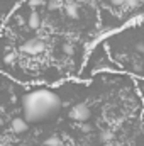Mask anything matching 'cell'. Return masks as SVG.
Masks as SVG:
<instances>
[{
	"mask_svg": "<svg viewBox=\"0 0 144 146\" xmlns=\"http://www.w3.org/2000/svg\"><path fill=\"white\" fill-rule=\"evenodd\" d=\"M61 107V97L54 90L46 87L26 90L20 95V114L29 124H41L56 117Z\"/></svg>",
	"mask_w": 144,
	"mask_h": 146,
	"instance_id": "obj_1",
	"label": "cell"
},
{
	"mask_svg": "<svg viewBox=\"0 0 144 146\" xmlns=\"http://www.w3.org/2000/svg\"><path fill=\"white\" fill-rule=\"evenodd\" d=\"M90 115H92V112H90V107L87 106V104H76V106H73L70 112H68V117L71 119V121H76V122H87L88 119H90Z\"/></svg>",
	"mask_w": 144,
	"mask_h": 146,
	"instance_id": "obj_2",
	"label": "cell"
},
{
	"mask_svg": "<svg viewBox=\"0 0 144 146\" xmlns=\"http://www.w3.org/2000/svg\"><path fill=\"white\" fill-rule=\"evenodd\" d=\"M22 22L26 24L27 29H31V31H37V29L41 27V24H42V19H41V15H39V12H37L36 9L31 7V12L27 14V17H26Z\"/></svg>",
	"mask_w": 144,
	"mask_h": 146,
	"instance_id": "obj_3",
	"label": "cell"
},
{
	"mask_svg": "<svg viewBox=\"0 0 144 146\" xmlns=\"http://www.w3.org/2000/svg\"><path fill=\"white\" fill-rule=\"evenodd\" d=\"M65 12H66V15L70 19H78V15H80V9H78V5L75 2L65 3Z\"/></svg>",
	"mask_w": 144,
	"mask_h": 146,
	"instance_id": "obj_4",
	"label": "cell"
},
{
	"mask_svg": "<svg viewBox=\"0 0 144 146\" xmlns=\"http://www.w3.org/2000/svg\"><path fill=\"white\" fill-rule=\"evenodd\" d=\"M44 145L46 146H61V139H59L58 136H49V138L44 141Z\"/></svg>",
	"mask_w": 144,
	"mask_h": 146,
	"instance_id": "obj_5",
	"label": "cell"
},
{
	"mask_svg": "<svg viewBox=\"0 0 144 146\" xmlns=\"http://www.w3.org/2000/svg\"><path fill=\"white\" fill-rule=\"evenodd\" d=\"M114 139V134L110 131H102L100 133V141H112Z\"/></svg>",
	"mask_w": 144,
	"mask_h": 146,
	"instance_id": "obj_6",
	"label": "cell"
},
{
	"mask_svg": "<svg viewBox=\"0 0 144 146\" xmlns=\"http://www.w3.org/2000/svg\"><path fill=\"white\" fill-rule=\"evenodd\" d=\"M137 3H139L137 0H126V2H124V7H126L127 10H134V9L137 7Z\"/></svg>",
	"mask_w": 144,
	"mask_h": 146,
	"instance_id": "obj_7",
	"label": "cell"
},
{
	"mask_svg": "<svg viewBox=\"0 0 144 146\" xmlns=\"http://www.w3.org/2000/svg\"><path fill=\"white\" fill-rule=\"evenodd\" d=\"M63 53H65V54H68V56H71L73 53H75V49H73V46H71V44L65 42V44H63Z\"/></svg>",
	"mask_w": 144,
	"mask_h": 146,
	"instance_id": "obj_8",
	"label": "cell"
},
{
	"mask_svg": "<svg viewBox=\"0 0 144 146\" xmlns=\"http://www.w3.org/2000/svg\"><path fill=\"white\" fill-rule=\"evenodd\" d=\"M124 2H126V0H110V3H112V5H115V7H122V5H124Z\"/></svg>",
	"mask_w": 144,
	"mask_h": 146,
	"instance_id": "obj_9",
	"label": "cell"
},
{
	"mask_svg": "<svg viewBox=\"0 0 144 146\" xmlns=\"http://www.w3.org/2000/svg\"><path fill=\"white\" fill-rule=\"evenodd\" d=\"M136 49H137L139 53H144V42H137V44H136Z\"/></svg>",
	"mask_w": 144,
	"mask_h": 146,
	"instance_id": "obj_10",
	"label": "cell"
},
{
	"mask_svg": "<svg viewBox=\"0 0 144 146\" xmlns=\"http://www.w3.org/2000/svg\"><path fill=\"white\" fill-rule=\"evenodd\" d=\"M81 131H83V133H90V131H92V127L85 124V126H81Z\"/></svg>",
	"mask_w": 144,
	"mask_h": 146,
	"instance_id": "obj_11",
	"label": "cell"
}]
</instances>
